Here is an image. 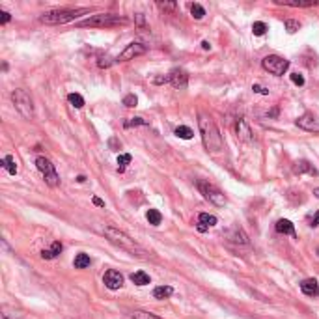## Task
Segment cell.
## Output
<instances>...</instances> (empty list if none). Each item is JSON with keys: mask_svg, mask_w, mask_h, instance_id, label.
<instances>
[{"mask_svg": "<svg viewBox=\"0 0 319 319\" xmlns=\"http://www.w3.org/2000/svg\"><path fill=\"white\" fill-rule=\"evenodd\" d=\"M198 127H200L201 142H203L205 150L211 153L220 151L222 150V136H220V131L217 127V123L207 114H200L198 116Z\"/></svg>", "mask_w": 319, "mask_h": 319, "instance_id": "1", "label": "cell"}, {"mask_svg": "<svg viewBox=\"0 0 319 319\" xmlns=\"http://www.w3.org/2000/svg\"><path fill=\"white\" fill-rule=\"evenodd\" d=\"M105 235L106 239L114 245V247L121 248V250H125V252H131L133 256H138V258H146L144 254H148L140 245H136L134 243V239H131L125 232H121L118 228H114V226H105Z\"/></svg>", "mask_w": 319, "mask_h": 319, "instance_id": "2", "label": "cell"}, {"mask_svg": "<svg viewBox=\"0 0 319 319\" xmlns=\"http://www.w3.org/2000/svg\"><path fill=\"white\" fill-rule=\"evenodd\" d=\"M84 13H90V8H62V10H50L41 13L39 21L45 24H64L79 19Z\"/></svg>", "mask_w": 319, "mask_h": 319, "instance_id": "3", "label": "cell"}, {"mask_svg": "<svg viewBox=\"0 0 319 319\" xmlns=\"http://www.w3.org/2000/svg\"><path fill=\"white\" fill-rule=\"evenodd\" d=\"M127 19L121 17V15H116V13H97V15H92L88 19H84L81 23H77V26L81 28H108V26H119V24H125Z\"/></svg>", "mask_w": 319, "mask_h": 319, "instance_id": "4", "label": "cell"}, {"mask_svg": "<svg viewBox=\"0 0 319 319\" xmlns=\"http://www.w3.org/2000/svg\"><path fill=\"white\" fill-rule=\"evenodd\" d=\"M12 101L23 118H26V119L34 118V101H32V97H30V94H28L26 90H23V88L13 90Z\"/></svg>", "mask_w": 319, "mask_h": 319, "instance_id": "5", "label": "cell"}, {"mask_svg": "<svg viewBox=\"0 0 319 319\" xmlns=\"http://www.w3.org/2000/svg\"><path fill=\"white\" fill-rule=\"evenodd\" d=\"M196 187H198V190H200L201 196H203L205 200L209 201V203L217 205V207H224V205H226V196H224V192L218 189V187H215L213 183L200 179V181L196 183Z\"/></svg>", "mask_w": 319, "mask_h": 319, "instance_id": "6", "label": "cell"}, {"mask_svg": "<svg viewBox=\"0 0 319 319\" xmlns=\"http://www.w3.org/2000/svg\"><path fill=\"white\" fill-rule=\"evenodd\" d=\"M35 166H37V170L43 174L45 183H47L49 187H58L60 176L56 174V168H54V165L49 161L47 157H37V159H35Z\"/></svg>", "mask_w": 319, "mask_h": 319, "instance_id": "7", "label": "cell"}, {"mask_svg": "<svg viewBox=\"0 0 319 319\" xmlns=\"http://www.w3.org/2000/svg\"><path fill=\"white\" fill-rule=\"evenodd\" d=\"M261 66L263 69L276 75V77H282L285 71L289 69V60L282 58V56H276V54H269L261 60Z\"/></svg>", "mask_w": 319, "mask_h": 319, "instance_id": "8", "label": "cell"}, {"mask_svg": "<svg viewBox=\"0 0 319 319\" xmlns=\"http://www.w3.org/2000/svg\"><path fill=\"white\" fill-rule=\"evenodd\" d=\"M146 52H148V45H144V43H140V41H133V43H129L127 47L119 52L118 58H116V62H127V60H134L136 56H142V54H146Z\"/></svg>", "mask_w": 319, "mask_h": 319, "instance_id": "9", "label": "cell"}, {"mask_svg": "<svg viewBox=\"0 0 319 319\" xmlns=\"http://www.w3.org/2000/svg\"><path fill=\"white\" fill-rule=\"evenodd\" d=\"M295 125L301 127V129L308 131V133H319V118L316 114H312V112H306L301 118H297Z\"/></svg>", "mask_w": 319, "mask_h": 319, "instance_id": "10", "label": "cell"}, {"mask_svg": "<svg viewBox=\"0 0 319 319\" xmlns=\"http://www.w3.org/2000/svg\"><path fill=\"white\" fill-rule=\"evenodd\" d=\"M168 81H170V84H172L176 90H185V88H187V84H189V75H187V71L176 67V69L170 71Z\"/></svg>", "mask_w": 319, "mask_h": 319, "instance_id": "11", "label": "cell"}, {"mask_svg": "<svg viewBox=\"0 0 319 319\" xmlns=\"http://www.w3.org/2000/svg\"><path fill=\"white\" fill-rule=\"evenodd\" d=\"M103 282H105V285L108 289L116 291V289H119L123 285V276H121V272L114 271V269H108L105 272V276H103Z\"/></svg>", "mask_w": 319, "mask_h": 319, "instance_id": "12", "label": "cell"}, {"mask_svg": "<svg viewBox=\"0 0 319 319\" xmlns=\"http://www.w3.org/2000/svg\"><path fill=\"white\" fill-rule=\"evenodd\" d=\"M226 237H228L232 243H235V245H248L247 234H245L239 226H232V228L226 232Z\"/></svg>", "mask_w": 319, "mask_h": 319, "instance_id": "13", "label": "cell"}, {"mask_svg": "<svg viewBox=\"0 0 319 319\" xmlns=\"http://www.w3.org/2000/svg\"><path fill=\"white\" fill-rule=\"evenodd\" d=\"M235 133H237V138L243 142H252V129L248 127L247 119H237V125H235Z\"/></svg>", "mask_w": 319, "mask_h": 319, "instance_id": "14", "label": "cell"}, {"mask_svg": "<svg viewBox=\"0 0 319 319\" xmlns=\"http://www.w3.org/2000/svg\"><path fill=\"white\" fill-rule=\"evenodd\" d=\"M278 6H289V8H312L319 6V0H274Z\"/></svg>", "mask_w": 319, "mask_h": 319, "instance_id": "15", "label": "cell"}, {"mask_svg": "<svg viewBox=\"0 0 319 319\" xmlns=\"http://www.w3.org/2000/svg\"><path fill=\"white\" fill-rule=\"evenodd\" d=\"M301 291L308 297H318L319 295V284L316 278H306L301 282Z\"/></svg>", "mask_w": 319, "mask_h": 319, "instance_id": "16", "label": "cell"}, {"mask_svg": "<svg viewBox=\"0 0 319 319\" xmlns=\"http://www.w3.org/2000/svg\"><path fill=\"white\" fill-rule=\"evenodd\" d=\"M217 224V217L215 215H209V213H200V217H198V232H207L211 226Z\"/></svg>", "mask_w": 319, "mask_h": 319, "instance_id": "17", "label": "cell"}, {"mask_svg": "<svg viewBox=\"0 0 319 319\" xmlns=\"http://www.w3.org/2000/svg\"><path fill=\"white\" fill-rule=\"evenodd\" d=\"M293 172L295 174H310V176H318L319 172L310 165L308 161H297L295 166H293Z\"/></svg>", "mask_w": 319, "mask_h": 319, "instance_id": "18", "label": "cell"}, {"mask_svg": "<svg viewBox=\"0 0 319 319\" xmlns=\"http://www.w3.org/2000/svg\"><path fill=\"white\" fill-rule=\"evenodd\" d=\"M274 228H276V232L278 234H284V235H293L295 237V226L291 224L287 218H280L276 224H274Z\"/></svg>", "mask_w": 319, "mask_h": 319, "instance_id": "19", "label": "cell"}, {"mask_svg": "<svg viewBox=\"0 0 319 319\" xmlns=\"http://www.w3.org/2000/svg\"><path fill=\"white\" fill-rule=\"evenodd\" d=\"M62 250H64V245H62L60 241H54L52 247L49 248V250H43V252H41V258H43V260H54Z\"/></svg>", "mask_w": 319, "mask_h": 319, "instance_id": "20", "label": "cell"}, {"mask_svg": "<svg viewBox=\"0 0 319 319\" xmlns=\"http://www.w3.org/2000/svg\"><path fill=\"white\" fill-rule=\"evenodd\" d=\"M131 282L136 284V285H148V284L151 282V278H150V274L144 271H136L131 274Z\"/></svg>", "mask_w": 319, "mask_h": 319, "instance_id": "21", "label": "cell"}, {"mask_svg": "<svg viewBox=\"0 0 319 319\" xmlns=\"http://www.w3.org/2000/svg\"><path fill=\"white\" fill-rule=\"evenodd\" d=\"M172 293H174V287H172V285H157L153 289V297L155 299H159V301L168 299Z\"/></svg>", "mask_w": 319, "mask_h": 319, "instance_id": "22", "label": "cell"}, {"mask_svg": "<svg viewBox=\"0 0 319 319\" xmlns=\"http://www.w3.org/2000/svg\"><path fill=\"white\" fill-rule=\"evenodd\" d=\"M73 265H75V269H86V267H90L92 265V260H90V256L88 254H77L75 256V261H73Z\"/></svg>", "mask_w": 319, "mask_h": 319, "instance_id": "23", "label": "cell"}, {"mask_svg": "<svg viewBox=\"0 0 319 319\" xmlns=\"http://www.w3.org/2000/svg\"><path fill=\"white\" fill-rule=\"evenodd\" d=\"M0 166H2V168H6V170L12 174V176H15V174H17V165H15V159H13L12 155H6V157L0 161Z\"/></svg>", "mask_w": 319, "mask_h": 319, "instance_id": "24", "label": "cell"}, {"mask_svg": "<svg viewBox=\"0 0 319 319\" xmlns=\"http://www.w3.org/2000/svg\"><path fill=\"white\" fill-rule=\"evenodd\" d=\"M146 218H148V222L151 226H159L161 220H163V215L157 211V209H148L146 211Z\"/></svg>", "mask_w": 319, "mask_h": 319, "instance_id": "25", "label": "cell"}, {"mask_svg": "<svg viewBox=\"0 0 319 319\" xmlns=\"http://www.w3.org/2000/svg\"><path fill=\"white\" fill-rule=\"evenodd\" d=\"M174 133H176L177 138H183V140H190V138H192V134H194V133H192L189 127H185V125H179V127H176Z\"/></svg>", "mask_w": 319, "mask_h": 319, "instance_id": "26", "label": "cell"}, {"mask_svg": "<svg viewBox=\"0 0 319 319\" xmlns=\"http://www.w3.org/2000/svg\"><path fill=\"white\" fill-rule=\"evenodd\" d=\"M127 129H131V127H138V125H150V121L144 118H129L125 119V123H123Z\"/></svg>", "mask_w": 319, "mask_h": 319, "instance_id": "27", "label": "cell"}, {"mask_svg": "<svg viewBox=\"0 0 319 319\" xmlns=\"http://www.w3.org/2000/svg\"><path fill=\"white\" fill-rule=\"evenodd\" d=\"M67 101H69L75 108H83L84 106V97L81 94H69L67 95Z\"/></svg>", "mask_w": 319, "mask_h": 319, "instance_id": "28", "label": "cell"}, {"mask_svg": "<svg viewBox=\"0 0 319 319\" xmlns=\"http://www.w3.org/2000/svg\"><path fill=\"white\" fill-rule=\"evenodd\" d=\"M131 319H161L155 314H150V312H142V310H136L131 314Z\"/></svg>", "mask_w": 319, "mask_h": 319, "instance_id": "29", "label": "cell"}, {"mask_svg": "<svg viewBox=\"0 0 319 319\" xmlns=\"http://www.w3.org/2000/svg\"><path fill=\"white\" fill-rule=\"evenodd\" d=\"M131 159H133V157H131L129 153H121V155H119V157H118V170H119V172H123V170L127 168V165L131 163Z\"/></svg>", "mask_w": 319, "mask_h": 319, "instance_id": "30", "label": "cell"}, {"mask_svg": "<svg viewBox=\"0 0 319 319\" xmlns=\"http://www.w3.org/2000/svg\"><path fill=\"white\" fill-rule=\"evenodd\" d=\"M267 30H269V28H267V24L261 23V21H258V23L252 24V32H254V35H263Z\"/></svg>", "mask_w": 319, "mask_h": 319, "instance_id": "31", "label": "cell"}, {"mask_svg": "<svg viewBox=\"0 0 319 319\" xmlns=\"http://www.w3.org/2000/svg\"><path fill=\"white\" fill-rule=\"evenodd\" d=\"M190 13H192V17H194V19H203L205 10L201 8L200 4H192V6H190Z\"/></svg>", "mask_w": 319, "mask_h": 319, "instance_id": "32", "label": "cell"}, {"mask_svg": "<svg viewBox=\"0 0 319 319\" xmlns=\"http://www.w3.org/2000/svg\"><path fill=\"white\" fill-rule=\"evenodd\" d=\"M299 28H301V23L295 21V19H287V21H285V30H287L289 34H295Z\"/></svg>", "mask_w": 319, "mask_h": 319, "instance_id": "33", "label": "cell"}, {"mask_svg": "<svg viewBox=\"0 0 319 319\" xmlns=\"http://www.w3.org/2000/svg\"><path fill=\"white\" fill-rule=\"evenodd\" d=\"M123 105L129 106V108H134V106L138 105V99H136V95L134 94H129L123 97Z\"/></svg>", "mask_w": 319, "mask_h": 319, "instance_id": "34", "label": "cell"}, {"mask_svg": "<svg viewBox=\"0 0 319 319\" xmlns=\"http://www.w3.org/2000/svg\"><path fill=\"white\" fill-rule=\"evenodd\" d=\"M108 148H110L112 151H119V150H121V142H119L116 136H112V138L108 140Z\"/></svg>", "mask_w": 319, "mask_h": 319, "instance_id": "35", "label": "cell"}, {"mask_svg": "<svg viewBox=\"0 0 319 319\" xmlns=\"http://www.w3.org/2000/svg\"><path fill=\"white\" fill-rule=\"evenodd\" d=\"M291 83L297 84V86H302L304 84V77L301 73H291Z\"/></svg>", "mask_w": 319, "mask_h": 319, "instance_id": "36", "label": "cell"}, {"mask_svg": "<svg viewBox=\"0 0 319 319\" xmlns=\"http://www.w3.org/2000/svg\"><path fill=\"white\" fill-rule=\"evenodd\" d=\"M161 10H176V2H157Z\"/></svg>", "mask_w": 319, "mask_h": 319, "instance_id": "37", "label": "cell"}, {"mask_svg": "<svg viewBox=\"0 0 319 319\" xmlns=\"http://www.w3.org/2000/svg\"><path fill=\"white\" fill-rule=\"evenodd\" d=\"M252 90H254L256 94L269 95V88H263V86H260V84H254V86H252Z\"/></svg>", "mask_w": 319, "mask_h": 319, "instance_id": "38", "label": "cell"}, {"mask_svg": "<svg viewBox=\"0 0 319 319\" xmlns=\"http://www.w3.org/2000/svg\"><path fill=\"white\" fill-rule=\"evenodd\" d=\"M12 21V15L8 12H0V23L2 24H6V23H10Z\"/></svg>", "mask_w": 319, "mask_h": 319, "instance_id": "39", "label": "cell"}, {"mask_svg": "<svg viewBox=\"0 0 319 319\" xmlns=\"http://www.w3.org/2000/svg\"><path fill=\"white\" fill-rule=\"evenodd\" d=\"M110 64H112V62H110L108 56H105V58H99V62H97V66H99V67H108Z\"/></svg>", "mask_w": 319, "mask_h": 319, "instance_id": "40", "label": "cell"}, {"mask_svg": "<svg viewBox=\"0 0 319 319\" xmlns=\"http://www.w3.org/2000/svg\"><path fill=\"white\" fill-rule=\"evenodd\" d=\"M310 226H312V228H316V226H319V211L316 213V217L312 218V222H310Z\"/></svg>", "mask_w": 319, "mask_h": 319, "instance_id": "41", "label": "cell"}, {"mask_svg": "<svg viewBox=\"0 0 319 319\" xmlns=\"http://www.w3.org/2000/svg\"><path fill=\"white\" fill-rule=\"evenodd\" d=\"M94 203L97 207H105V201L101 200V198H97V196H94Z\"/></svg>", "mask_w": 319, "mask_h": 319, "instance_id": "42", "label": "cell"}, {"mask_svg": "<svg viewBox=\"0 0 319 319\" xmlns=\"http://www.w3.org/2000/svg\"><path fill=\"white\" fill-rule=\"evenodd\" d=\"M136 21H138V24H144V15H142V13H136Z\"/></svg>", "mask_w": 319, "mask_h": 319, "instance_id": "43", "label": "cell"}, {"mask_svg": "<svg viewBox=\"0 0 319 319\" xmlns=\"http://www.w3.org/2000/svg\"><path fill=\"white\" fill-rule=\"evenodd\" d=\"M201 49H205V50H209L211 45H209V41H201Z\"/></svg>", "mask_w": 319, "mask_h": 319, "instance_id": "44", "label": "cell"}, {"mask_svg": "<svg viewBox=\"0 0 319 319\" xmlns=\"http://www.w3.org/2000/svg\"><path fill=\"white\" fill-rule=\"evenodd\" d=\"M77 181H79V183H84V181H86V177H84V176H79V177H77Z\"/></svg>", "mask_w": 319, "mask_h": 319, "instance_id": "45", "label": "cell"}, {"mask_svg": "<svg viewBox=\"0 0 319 319\" xmlns=\"http://www.w3.org/2000/svg\"><path fill=\"white\" fill-rule=\"evenodd\" d=\"M314 196H316V198L319 200V187H318V189H314Z\"/></svg>", "mask_w": 319, "mask_h": 319, "instance_id": "46", "label": "cell"}, {"mask_svg": "<svg viewBox=\"0 0 319 319\" xmlns=\"http://www.w3.org/2000/svg\"><path fill=\"white\" fill-rule=\"evenodd\" d=\"M318 252H319V248H318Z\"/></svg>", "mask_w": 319, "mask_h": 319, "instance_id": "47", "label": "cell"}]
</instances>
